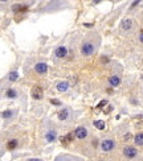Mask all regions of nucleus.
<instances>
[{
	"mask_svg": "<svg viewBox=\"0 0 143 161\" xmlns=\"http://www.w3.org/2000/svg\"><path fill=\"white\" fill-rule=\"evenodd\" d=\"M41 133H42V139H44L45 144H52L57 140L59 135H57V129L54 128V126L52 124V121L49 119H45L41 127Z\"/></svg>",
	"mask_w": 143,
	"mask_h": 161,
	"instance_id": "obj_1",
	"label": "nucleus"
},
{
	"mask_svg": "<svg viewBox=\"0 0 143 161\" xmlns=\"http://www.w3.org/2000/svg\"><path fill=\"white\" fill-rule=\"evenodd\" d=\"M97 48H98V42H93L90 40H85L81 44L80 51H81V54L84 57H92V56L96 54Z\"/></svg>",
	"mask_w": 143,
	"mask_h": 161,
	"instance_id": "obj_2",
	"label": "nucleus"
},
{
	"mask_svg": "<svg viewBox=\"0 0 143 161\" xmlns=\"http://www.w3.org/2000/svg\"><path fill=\"white\" fill-rule=\"evenodd\" d=\"M33 73H35L36 75H39V77H41V75H45L49 70V66H48V63L45 62V61H37V62L33 65L32 68Z\"/></svg>",
	"mask_w": 143,
	"mask_h": 161,
	"instance_id": "obj_3",
	"label": "nucleus"
},
{
	"mask_svg": "<svg viewBox=\"0 0 143 161\" xmlns=\"http://www.w3.org/2000/svg\"><path fill=\"white\" fill-rule=\"evenodd\" d=\"M115 141L113 140V139H105V140L101 141V144H99V148H101L102 152H111L113 149L115 148Z\"/></svg>",
	"mask_w": 143,
	"mask_h": 161,
	"instance_id": "obj_4",
	"label": "nucleus"
},
{
	"mask_svg": "<svg viewBox=\"0 0 143 161\" xmlns=\"http://www.w3.org/2000/svg\"><path fill=\"white\" fill-rule=\"evenodd\" d=\"M17 116V110H13V108H8V110H4L0 114V118H3L4 120L10 121V120H13Z\"/></svg>",
	"mask_w": 143,
	"mask_h": 161,
	"instance_id": "obj_5",
	"label": "nucleus"
},
{
	"mask_svg": "<svg viewBox=\"0 0 143 161\" xmlns=\"http://www.w3.org/2000/svg\"><path fill=\"white\" fill-rule=\"evenodd\" d=\"M53 56L54 58H65L66 56H68V48L64 46V45H60V46H57L56 49L53 51Z\"/></svg>",
	"mask_w": 143,
	"mask_h": 161,
	"instance_id": "obj_6",
	"label": "nucleus"
},
{
	"mask_svg": "<svg viewBox=\"0 0 143 161\" xmlns=\"http://www.w3.org/2000/svg\"><path fill=\"white\" fill-rule=\"evenodd\" d=\"M70 112H72V110H69V108H62V110H60L57 112V119L60 121L70 120Z\"/></svg>",
	"mask_w": 143,
	"mask_h": 161,
	"instance_id": "obj_7",
	"label": "nucleus"
},
{
	"mask_svg": "<svg viewBox=\"0 0 143 161\" xmlns=\"http://www.w3.org/2000/svg\"><path fill=\"white\" fill-rule=\"evenodd\" d=\"M31 95L35 101H41L42 96H44V91H42L41 86H33L32 91H31Z\"/></svg>",
	"mask_w": 143,
	"mask_h": 161,
	"instance_id": "obj_8",
	"label": "nucleus"
},
{
	"mask_svg": "<svg viewBox=\"0 0 143 161\" xmlns=\"http://www.w3.org/2000/svg\"><path fill=\"white\" fill-rule=\"evenodd\" d=\"M123 156L127 157V159H135L138 156V151L131 145H127V147L123 148Z\"/></svg>",
	"mask_w": 143,
	"mask_h": 161,
	"instance_id": "obj_9",
	"label": "nucleus"
},
{
	"mask_svg": "<svg viewBox=\"0 0 143 161\" xmlns=\"http://www.w3.org/2000/svg\"><path fill=\"white\" fill-rule=\"evenodd\" d=\"M29 10V5L27 3H15L12 5V12L15 13H21V12H25Z\"/></svg>",
	"mask_w": 143,
	"mask_h": 161,
	"instance_id": "obj_10",
	"label": "nucleus"
},
{
	"mask_svg": "<svg viewBox=\"0 0 143 161\" xmlns=\"http://www.w3.org/2000/svg\"><path fill=\"white\" fill-rule=\"evenodd\" d=\"M4 96L7 99H17L20 96V93H19V90L15 89V87H10V89L5 90Z\"/></svg>",
	"mask_w": 143,
	"mask_h": 161,
	"instance_id": "obj_11",
	"label": "nucleus"
},
{
	"mask_svg": "<svg viewBox=\"0 0 143 161\" xmlns=\"http://www.w3.org/2000/svg\"><path fill=\"white\" fill-rule=\"evenodd\" d=\"M20 147V141L17 140L16 137H12L10 139V140H7V143H5V148H7V151H15L17 149V148Z\"/></svg>",
	"mask_w": 143,
	"mask_h": 161,
	"instance_id": "obj_12",
	"label": "nucleus"
},
{
	"mask_svg": "<svg viewBox=\"0 0 143 161\" xmlns=\"http://www.w3.org/2000/svg\"><path fill=\"white\" fill-rule=\"evenodd\" d=\"M74 133V137L78 139V140H84L85 137L87 136V129L85 128V127H77L76 128V131L73 132Z\"/></svg>",
	"mask_w": 143,
	"mask_h": 161,
	"instance_id": "obj_13",
	"label": "nucleus"
},
{
	"mask_svg": "<svg viewBox=\"0 0 143 161\" xmlns=\"http://www.w3.org/2000/svg\"><path fill=\"white\" fill-rule=\"evenodd\" d=\"M69 87H70V85H69L68 81H61L56 85V90L59 91V93H66V91L69 90Z\"/></svg>",
	"mask_w": 143,
	"mask_h": 161,
	"instance_id": "obj_14",
	"label": "nucleus"
},
{
	"mask_svg": "<svg viewBox=\"0 0 143 161\" xmlns=\"http://www.w3.org/2000/svg\"><path fill=\"white\" fill-rule=\"evenodd\" d=\"M54 161H82V160L74 156H69V154H60L54 159Z\"/></svg>",
	"mask_w": 143,
	"mask_h": 161,
	"instance_id": "obj_15",
	"label": "nucleus"
},
{
	"mask_svg": "<svg viewBox=\"0 0 143 161\" xmlns=\"http://www.w3.org/2000/svg\"><path fill=\"white\" fill-rule=\"evenodd\" d=\"M109 83H110L113 87L119 86V85H121V78L118 77V75H113V77L109 78Z\"/></svg>",
	"mask_w": 143,
	"mask_h": 161,
	"instance_id": "obj_16",
	"label": "nucleus"
},
{
	"mask_svg": "<svg viewBox=\"0 0 143 161\" xmlns=\"http://www.w3.org/2000/svg\"><path fill=\"white\" fill-rule=\"evenodd\" d=\"M121 26H122L123 30H130L133 28V20L131 19H126L122 21V24H121Z\"/></svg>",
	"mask_w": 143,
	"mask_h": 161,
	"instance_id": "obj_17",
	"label": "nucleus"
},
{
	"mask_svg": "<svg viewBox=\"0 0 143 161\" xmlns=\"http://www.w3.org/2000/svg\"><path fill=\"white\" fill-rule=\"evenodd\" d=\"M17 78H19V73H17V70H11L10 73H8V75H7V79L10 82L17 81Z\"/></svg>",
	"mask_w": 143,
	"mask_h": 161,
	"instance_id": "obj_18",
	"label": "nucleus"
},
{
	"mask_svg": "<svg viewBox=\"0 0 143 161\" xmlns=\"http://www.w3.org/2000/svg\"><path fill=\"white\" fill-rule=\"evenodd\" d=\"M93 124H94V127H96L97 129H99V131H103V129L106 128V124H105V121L103 120H96Z\"/></svg>",
	"mask_w": 143,
	"mask_h": 161,
	"instance_id": "obj_19",
	"label": "nucleus"
},
{
	"mask_svg": "<svg viewBox=\"0 0 143 161\" xmlns=\"http://www.w3.org/2000/svg\"><path fill=\"white\" fill-rule=\"evenodd\" d=\"M134 143H135L136 145H143V132L136 133L135 137H134Z\"/></svg>",
	"mask_w": 143,
	"mask_h": 161,
	"instance_id": "obj_20",
	"label": "nucleus"
},
{
	"mask_svg": "<svg viewBox=\"0 0 143 161\" xmlns=\"http://www.w3.org/2000/svg\"><path fill=\"white\" fill-rule=\"evenodd\" d=\"M64 139H65V144H68V143H72L73 140H74V133H73V132L68 133L66 136H64Z\"/></svg>",
	"mask_w": 143,
	"mask_h": 161,
	"instance_id": "obj_21",
	"label": "nucleus"
},
{
	"mask_svg": "<svg viewBox=\"0 0 143 161\" xmlns=\"http://www.w3.org/2000/svg\"><path fill=\"white\" fill-rule=\"evenodd\" d=\"M49 102H50L53 106H61V102H60L59 99H54V98H53V99H50Z\"/></svg>",
	"mask_w": 143,
	"mask_h": 161,
	"instance_id": "obj_22",
	"label": "nucleus"
},
{
	"mask_svg": "<svg viewBox=\"0 0 143 161\" xmlns=\"http://www.w3.org/2000/svg\"><path fill=\"white\" fill-rule=\"evenodd\" d=\"M106 104H107V101H106V99H103L102 102L98 103V106H97V107H98V108H102V107H105Z\"/></svg>",
	"mask_w": 143,
	"mask_h": 161,
	"instance_id": "obj_23",
	"label": "nucleus"
},
{
	"mask_svg": "<svg viewBox=\"0 0 143 161\" xmlns=\"http://www.w3.org/2000/svg\"><path fill=\"white\" fill-rule=\"evenodd\" d=\"M139 40H141V42L143 44V30H141V33H139Z\"/></svg>",
	"mask_w": 143,
	"mask_h": 161,
	"instance_id": "obj_24",
	"label": "nucleus"
},
{
	"mask_svg": "<svg viewBox=\"0 0 143 161\" xmlns=\"http://www.w3.org/2000/svg\"><path fill=\"white\" fill-rule=\"evenodd\" d=\"M27 161H44L42 159H27Z\"/></svg>",
	"mask_w": 143,
	"mask_h": 161,
	"instance_id": "obj_25",
	"label": "nucleus"
},
{
	"mask_svg": "<svg viewBox=\"0 0 143 161\" xmlns=\"http://www.w3.org/2000/svg\"><path fill=\"white\" fill-rule=\"evenodd\" d=\"M84 25H85V26H86V28H92V26H93V24H87V23H85V24H84Z\"/></svg>",
	"mask_w": 143,
	"mask_h": 161,
	"instance_id": "obj_26",
	"label": "nucleus"
},
{
	"mask_svg": "<svg viewBox=\"0 0 143 161\" xmlns=\"http://www.w3.org/2000/svg\"><path fill=\"white\" fill-rule=\"evenodd\" d=\"M102 62H109V58H107V57H103V60H102Z\"/></svg>",
	"mask_w": 143,
	"mask_h": 161,
	"instance_id": "obj_27",
	"label": "nucleus"
},
{
	"mask_svg": "<svg viewBox=\"0 0 143 161\" xmlns=\"http://www.w3.org/2000/svg\"><path fill=\"white\" fill-rule=\"evenodd\" d=\"M138 4H139V1H134L133 3V7H135V5H138Z\"/></svg>",
	"mask_w": 143,
	"mask_h": 161,
	"instance_id": "obj_28",
	"label": "nucleus"
}]
</instances>
